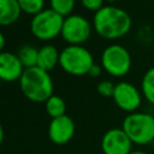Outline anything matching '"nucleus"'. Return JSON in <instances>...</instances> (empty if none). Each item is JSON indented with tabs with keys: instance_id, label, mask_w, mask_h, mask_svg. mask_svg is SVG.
Here are the masks:
<instances>
[{
	"instance_id": "nucleus-1",
	"label": "nucleus",
	"mask_w": 154,
	"mask_h": 154,
	"mask_svg": "<svg viewBox=\"0 0 154 154\" xmlns=\"http://www.w3.org/2000/svg\"><path fill=\"white\" fill-rule=\"evenodd\" d=\"M131 17L117 6L106 5L94 13L93 28L96 34L106 40H117L125 36L131 29Z\"/></svg>"
},
{
	"instance_id": "nucleus-2",
	"label": "nucleus",
	"mask_w": 154,
	"mask_h": 154,
	"mask_svg": "<svg viewBox=\"0 0 154 154\" xmlns=\"http://www.w3.org/2000/svg\"><path fill=\"white\" fill-rule=\"evenodd\" d=\"M19 85L23 95L32 102H46L53 95V81L48 71L34 66L25 69Z\"/></svg>"
},
{
	"instance_id": "nucleus-3",
	"label": "nucleus",
	"mask_w": 154,
	"mask_h": 154,
	"mask_svg": "<svg viewBox=\"0 0 154 154\" xmlns=\"http://www.w3.org/2000/svg\"><path fill=\"white\" fill-rule=\"evenodd\" d=\"M122 129L129 136L132 144H152L154 140V116L144 112L129 113L123 120Z\"/></svg>"
},
{
	"instance_id": "nucleus-4",
	"label": "nucleus",
	"mask_w": 154,
	"mask_h": 154,
	"mask_svg": "<svg viewBox=\"0 0 154 154\" xmlns=\"http://www.w3.org/2000/svg\"><path fill=\"white\" fill-rule=\"evenodd\" d=\"M93 54L83 46L67 45L61 52L59 58V66L69 75L84 76L94 65Z\"/></svg>"
},
{
	"instance_id": "nucleus-5",
	"label": "nucleus",
	"mask_w": 154,
	"mask_h": 154,
	"mask_svg": "<svg viewBox=\"0 0 154 154\" xmlns=\"http://www.w3.org/2000/svg\"><path fill=\"white\" fill-rule=\"evenodd\" d=\"M64 17L51 8H45L42 12L32 17L30 22L31 34L41 41H51L61 34Z\"/></svg>"
},
{
	"instance_id": "nucleus-6",
	"label": "nucleus",
	"mask_w": 154,
	"mask_h": 154,
	"mask_svg": "<svg viewBox=\"0 0 154 154\" xmlns=\"http://www.w3.org/2000/svg\"><path fill=\"white\" fill-rule=\"evenodd\" d=\"M131 55L129 51L118 43L107 46L101 54L102 69L113 77H123L131 69Z\"/></svg>"
},
{
	"instance_id": "nucleus-7",
	"label": "nucleus",
	"mask_w": 154,
	"mask_h": 154,
	"mask_svg": "<svg viewBox=\"0 0 154 154\" xmlns=\"http://www.w3.org/2000/svg\"><path fill=\"white\" fill-rule=\"evenodd\" d=\"M91 34L90 22L82 14H70L65 17L60 36L70 46H82Z\"/></svg>"
},
{
	"instance_id": "nucleus-8",
	"label": "nucleus",
	"mask_w": 154,
	"mask_h": 154,
	"mask_svg": "<svg viewBox=\"0 0 154 154\" xmlns=\"http://www.w3.org/2000/svg\"><path fill=\"white\" fill-rule=\"evenodd\" d=\"M114 103L128 113H134L142 103V94L140 90L131 84L130 82H119L116 84L114 94H113Z\"/></svg>"
},
{
	"instance_id": "nucleus-9",
	"label": "nucleus",
	"mask_w": 154,
	"mask_h": 154,
	"mask_svg": "<svg viewBox=\"0 0 154 154\" xmlns=\"http://www.w3.org/2000/svg\"><path fill=\"white\" fill-rule=\"evenodd\" d=\"M101 150L103 154H129L132 142L122 128H112L102 135Z\"/></svg>"
},
{
	"instance_id": "nucleus-10",
	"label": "nucleus",
	"mask_w": 154,
	"mask_h": 154,
	"mask_svg": "<svg viewBox=\"0 0 154 154\" xmlns=\"http://www.w3.org/2000/svg\"><path fill=\"white\" fill-rule=\"evenodd\" d=\"M75 122L67 114L54 118L48 124V137L54 144L58 146L66 144L67 142H70L75 135Z\"/></svg>"
},
{
	"instance_id": "nucleus-11",
	"label": "nucleus",
	"mask_w": 154,
	"mask_h": 154,
	"mask_svg": "<svg viewBox=\"0 0 154 154\" xmlns=\"http://www.w3.org/2000/svg\"><path fill=\"white\" fill-rule=\"evenodd\" d=\"M25 71L17 54L2 51L0 53V78L5 82L19 81Z\"/></svg>"
},
{
	"instance_id": "nucleus-12",
	"label": "nucleus",
	"mask_w": 154,
	"mask_h": 154,
	"mask_svg": "<svg viewBox=\"0 0 154 154\" xmlns=\"http://www.w3.org/2000/svg\"><path fill=\"white\" fill-rule=\"evenodd\" d=\"M60 52L53 45H45L38 49L37 66L45 71L53 70L57 65H59Z\"/></svg>"
},
{
	"instance_id": "nucleus-13",
	"label": "nucleus",
	"mask_w": 154,
	"mask_h": 154,
	"mask_svg": "<svg viewBox=\"0 0 154 154\" xmlns=\"http://www.w3.org/2000/svg\"><path fill=\"white\" fill-rule=\"evenodd\" d=\"M22 13L18 0H0V24L11 25L19 19Z\"/></svg>"
},
{
	"instance_id": "nucleus-14",
	"label": "nucleus",
	"mask_w": 154,
	"mask_h": 154,
	"mask_svg": "<svg viewBox=\"0 0 154 154\" xmlns=\"http://www.w3.org/2000/svg\"><path fill=\"white\" fill-rule=\"evenodd\" d=\"M17 55L25 69H30L37 66V58H38V49L32 45H23L19 47Z\"/></svg>"
},
{
	"instance_id": "nucleus-15",
	"label": "nucleus",
	"mask_w": 154,
	"mask_h": 154,
	"mask_svg": "<svg viewBox=\"0 0 154 154\" xmlns=\"http://www.w3.org/2000/svg\"><path fill=\"white\" fill-rule=\"evenodd\" d=\"M45 108L47 114L54 119L58 117H63L66 114V102L65 100L59 96V95H52L46 102H45Z\"/></svg>"
},
{
	"instance_id": "nucleus-16",
	"label": "nucleus",
	"mask_w": 154,
	"mask_h": 154,
	"mask_svg": "<svg viewBox=\"0 0 154 154\" xmlns=\"http://www.w3.org/2000/svg\"><path fill=\"white\" fill-rule=\"evenodd\" d=\"M141 91L144 99L154 105V66L148 69L141 81Z\"/></svg>"
},
{
	"instance_id": "nucleus-17",
	"label": "nucleus",
	"mask_w": 154,
	"mask_h": 154,
	"mask_svg": "<svg viewBox=\"0 0 154 154\" xmlns=\"http://www.w3.org/2000/svg\"><path fill=\"white\" fill-rule=\"evenodd\" d=\"M76 0H49V8L64 18L72 14Z\"/></svg>"
},
{
	"instance_id": "nucleus-18",
	"label": "nucleus",
	"mask_w": 154,
	"mask_h": 154,
	"mask_svg": "<svg viewBox=\"0 0 154 154\" xmlns=\"http://www.w3.org/2000/svg\"><path fill=\"white\" fill-rule=\"evenodd\" d=\"M18 4L22 12L32 17L45 10V0H18Z\"/></svg>"
},
{
	"instance_id": "nucleus-19",
	"label": "nucleus",
	"mask_w": 154,
	"mask_h": 154,
	"mask_svg": "<svg viewBox=\"0 0 154 154\" xmlns=\"http://www.w3.org/2000/svg\"><path fill=\"white\" fill-rule=\"evenodd\" d=\"M97 93L101 95V96H105V97H113V94H114V89H116V84L112 83L111 81H101L97 87Z\"/></svg>"
},
{
	"instance_id": "nucleus-20",
	"label": "nucleus",
	"mask_w": 154,
	"mask_h": 154,
	"mask_svg": "<svg viewBox=\"0 0 154 154\" xmlns=\"http://www.w3.org/2000/svg\"><path fill=\"white\" fill-rule=\"evenodd\" d=\"M82 6L89 11H93V12H97L100 8H102L105 5H103V1L105 0H79Z\"/></svg>"
},
{
	"instance_id": "nucleus-21",
	"label": "nucleus",
	"mask_w": 154,
	"mask_h": 154,
	"mask_svg": "<svg viewBox=\"0 0 154 154\" xmlns=\"http://www.w3.org/2000/svg\"><path fill=\"white\" fill-rule=\"evenodd\" d=\"M101 72H102V66H101V65H99V64H94V65L91 66V69L89 70L88 76H90V77L95 78V77L100 76V75H101Z\"/></svg>"
},
{
	"instance_id": "nucleus-22",
	"label": "nucleus",
	"mask_w": 154,
	"mask_h": 154,
	"mask_svg": "<svg viewBox=\"0 0 154 154\" xmlns=\"http://www.w3.org/2000/svg\"><path fill=\"white\" fill-rule=\"evenodd\" d=\"M4 48H5V36H4V34H0V49H1V52L4 51Z\"/></svg>"
},
{
	"instance_id": "nucleus-23",
	"label": "nucleus",
	"mask_w": 154,
	"mask_h": 154,
	"mask_svg": "<svg viewBox=\"0 0 154 154\" xmlns=\"http://www.w3.org/2000/svg\"><path fill=\"white\" fill-rule=\"evenodd\" d=\"M129 154H148V153L143 152V150H131Z\"/></svg>"
},
{
	"instance_id": "nucleus-24",
	"label": "nucleus",
	"mask_w": 154,
	"mask_h": 154,
	"mask_svg": "<svg viewBox=\"0 0 154 154\" xmlns=\"http://www.w3.org/2000/svg\"><path fill=\"white\" fill-rule=\"evenodd\" d=\"M152 147H153V149H154V140H153V142H152Z\"/></svg>"
},
{
	"instance_id": "nucleus-25",
	"label": "nucleus",
	"mask_w": 154,
	"mask_h": 154,
	"mask_svg": "<svg viewBox=\"0 0 154 154\" xmlns=\"http://www.w3.org/2000/svg\"><path fill=\"white\" fill-rule=\"evenodd\" d=\"M107 1H109V2H113V1H116V0H107Z\"/></svg>"
}]
</instances>
